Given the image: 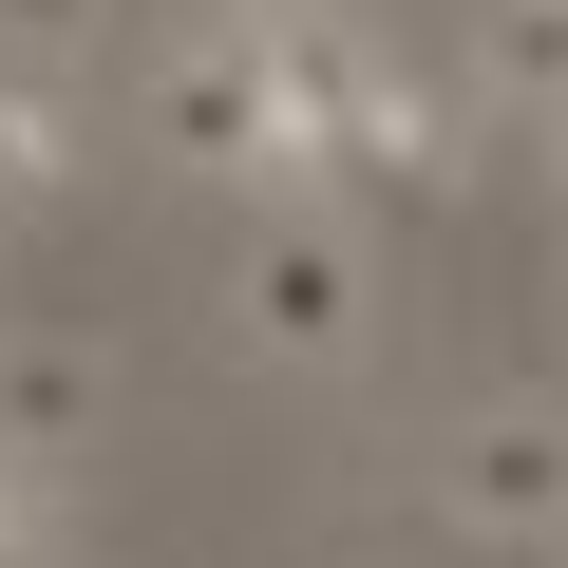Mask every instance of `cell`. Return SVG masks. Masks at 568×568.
Returning <instances> with one entry per match:
<instances>
[{
  "label": "cell",
  "instance_id": "11",
  "mask_svg": "<svg viewBox=\"0 0 568 568\" xmlns=\"http://www.w3.org/2000/svg\"><path fill=\"white\" fill-rule=\"evenodd\" d=\"M0 530H20V511H0Z\"/></svg>",
  "mask_w": 568,
  "mask_h": 568
},
{
  "label": "cell",
  "instance_id": "10",
  "mask_svg": "<svg viewBox=\"0 0 568 568\" xmlns=\"http://www.w3.org/2000/svg\"><path fill=\"white\" fill-rule=\"evenodd\" d=\"M246 20H304V0H246Z\"/></svg>",
  "mask_w": 568,
  "mask_h": 568
},
{
  "label": "cell",
  "instance_id": "6",
  "mask_svg": "<svg viewBox=\"0 0 568 568\" xmlns=\"http://www.w3.org/2000/svg\"><path fill=\"white\" fill-rule=\"evenodd\" d=\"M95 417V342H20V361H0V455H58Z\"/></svg>",
  "mask_w": 568,
  "mask_h": 568
},
{
  "label": "cell",
  "instance_id": "7",
  "mask_svg": "<svg viewBox=\"0 0 568 568\" xmlns=\"http://www.w3.org/2000/svg\"><path fill=\"white\" fill-rule=\"evenodd\" d=\"M474 77H493L511 114H568V0H493V39H474Z\"/></svg>",
  "mask_w": 568,
  "mask_h": 568
},
{
  "label": "cell",
  "instance_id": "5",
  "mask_svg": "<svg viewBox=\"0 0 568 568\" xmlns=\"http://www.w3.org/2000/svg\"><path fill=\"white\" fill-rule=\"evenodd\" d=\"M58 171H77V77L0 58V190H58Z\"/></svg>",
  "mask_w": 568,
  "mask_h": 568
},
{
  "label": "cell",
  "instance_id": "4",
  "mask_svg": "<svg viewBox=\"0 0 568 568\" xmlns=\"http://www.w3.org/2000/svg\"><path fill=\"white\" fill-rule=\"evenodd\" d=\"M436 493H455V530L549 549V530H568V417H549V398H493V417L436 455Z\"/></svg>",
  "mask_w": 568,
  "mask_h": 568
},
{
  "label": "cell",
  "instance_id": "3",
  "mask_svg": "<svg viewBox=\"0 0 568 568\" xmlns=\"http://www.w3.org/2000/svg\"><path fill=\"white\" fill-rule=\"evenodd\" d=\"M246 342H265V361H342V342H361V246H342L304 190H265V227H246Z\"/></svg>",
  "mask_w": 568,
  "mask_h": 568
},
{
  "label": "cell",
  "instance_id": "2",
  "mask_svg": "<svg viewBox=\"0 0 568 568\" xmlns=\"http://www.w3.org/2000/svg\"><path fill=\"white\" fill-rule=\"evenodd\" d=\"M152 133H171V171H209V190H304V95H284L265 20H246V39H171V58H152Z\"/></svg>",
  "mask_w": 568,
  "mask_h": 568
},
{
  "label": "cell",
  "instance_id": "9",
  "mask_svg": "<svg viewBox=\"0 0 568 568\" xmlns=\"http://www.w3.org/2000/svg\"><path fill=\"white\" fill-rule=\"evenodd\" d=\"M0 568H39V530H0Z\"/></svg>",
  "mask_w": 568,
  "mask_h": 568
},
{
  "label": "cell",
  "instance_id": "1",
  "mask_svg": "<svg viewBox=\"0 0 568 568\" xmlns=\"http://www.w3.org/2000/svg\"><path fill=\"white\" fill-rule=\"evenodd\" d=\"M265 58H284V95H304V171H361V190H436V171H455V114H436L379 39L265 20Z\"/></svg>",
  "mask_w": 568,
  "mask_h": 568
},
{
  "label": "cell",
  "instance_id": "8",
  "mask_svg": "<svg viewBox=\"0 0 568 568\" xmlns=\"http://www.w3.org/2000/svg\"><path fill=\"white\" fill-rule=\"evenodd\" d=\"M95 39V0H0V58H77Z\"/></svg>",
  "mask_w": 568,
  "mask_h": 568
}]
</instances>
